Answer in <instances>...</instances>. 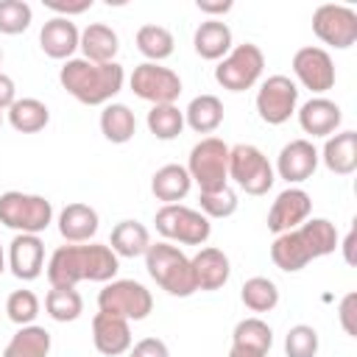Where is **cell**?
Wrapping results in <instances>:
<instances>
[{
    "mask_svg": "<svg viewBox=\"0 0 357 357\" xmlns=\"http://www.w3.org/2000/svg\"><path fill=\"white\" fill-rule=\"evenodd\" d=\"M120 262L103 243H70L59 245L47 262L50 287H75L78 282H112Z\"/></svg>",
    "mask_w": 357,
    "mask_h": 357,
    "instance_id": "obj_1",
    "label": "cell"
},
{
    "mask_svg": "<svg viewBox=\"0 0 357 357\" xmlns=\"http://www.w3.org/2000/svg\"><path fill=\"white\" fill-rule=\"evenodd\" d=\"M337 248V229L326 218L304 220L298 229H290L284 234H276L271 245V259L279 271L296 273L307 268L312 259H321Z\"/></svg>",
    "mask_w": 357,
    "mask_h": 357,
    "instance_id": "obj_2",
    "label": "cell"
},
{
    "mask_svg": "<svg viewBox=\"0 0 357 357\" xmlns=\"http://www.w3.org/2000/svg\"><path fill=\"white\" fill-rule=\"evenodd\" d=\"M61 86L84 106H106L126 81V73L117 61L109 64H95L86 59H70L59 70Z\"/></svg>",
    "mask_w": 357,
    "mask_h": 357,
    "instance_id": "obj_3",
    "label": "cell"
},
{
    "mask_svg": "<svg viewBox=\"0 0 357 357\" xmlns=\"http://www.w3.org/2000/svg\"><path fill=\"white\" fill-rule=\"evenodd\" d=\"M145 268L151 273V279L170 296H178V298H187L192 296L198 287H195V276H192V265H190V257L173 245V243H151L148 251H145Z\"/></svg>",
    "mask_w": 357,
    "mask_h": 357,
    "instance_id": "obj_4",
    "label": "cell"
},
{
    "mask_svg": "<svg viewBox=\"0 0 357 357\" xmlns=\"http://www.w3.org/2000/svg\"><path fill=\"white\" fill-rule=\"evenodd\" d=\"M53 220V204L45 195L8 190L0 195V223L20 234H39Z\"/></svg>",
    "mask_w": 357,
    "mask_h": 357,
    "instance_id": "obj_5",
    "label": "cell"
},
{
    "mask_svg": "<svg viewBox=\"0 0 357 357\" xmlns=\"http://www.w3.org/2000/svg\"><path fill=\"white\" fill-rule=\"evenodd\" d=\"M187 173L201 192H215L229 187V145L218 137H204L190 151Z\"/></svg>",
    "mask_w": 357,
    "mask_h": 357,
    "instance_id": "obj_6",
    "label": "cell"
},
{
    "mask_svg": "<svg viewBox=\"0 0 357 357\" xmlns=\"http://www.w3.org/2000/svg\"><path fill=\"white\" fill-rule=\"evenodd\" d=\"M153 223L165 240L184 243V245H204L212 234L209 218L198 209L184 206V204H165L162 209H156Z\"/></svg>",
    "mask_w": 357,
    "mask_h": 357,
    "instance_id": "obj_7",
    "label": "cell"
},
{
    "mask_svg": "<svg viewBox=\"0 0 357 357\" xmlns=\"http://www.w3.org/2000/svg\"><path fill=\"white\" fill-rule=\"evenodd\" d=\"M229 178H234V184L248 195H265L273 187L276 173L257 145L240 142L229 148Z\"/></svg>",
    "mask_w": 357,
    "mask_h": 357,
    "instance_id": "obj_8",
    "label": "cell"
},
{
    "mask_svg": "<svg viewBox=\"0 0 357 357\" xmlns=\"http://www.w3.org/2000/svg\"><path fill=\"white\" fill-rule=\"evenodd\" d=\"M98 310L109 315H120L126 321H142L153 310V296L145 284L134 279H112L98 293Z\"/></svg>",
    "mask_w": 357,
    "mask_h": 357,
    "instance_id": "obj_9",
    "label": "cell"
},
{
    "mask_svg": "<svg viewBox=\"0 0 357 357\" xmlns=\"http://www.w3.org/2000/svg\"><path fill=\"white\" fill-rule=\"evenodd\" d=\"M265 67V56L254 42H243L231 47L215 67V81L229 92H245L251 89Z\"/></svg>",
    "mask_w": 357,
    "mask_h": 357,
    "instance_id": "obj_10",
    "label": "cell"
},
{
    "mask_svg": "<svg viewBox=\"0 0 357 357\" xmlns=\"http://www.w3.org/2000/svg\"><path fill=\"white\" fill-rule=\"evenodd\" d=\"M128 84H131V92L139 100H148L153 106L176 103L178 95H181V78H178V73H173L170 67L153 64V61H145V64L134 67Z\"/></svg>",
    "mask_w": 357,
    "mask_h": 357,
    "instance_id": "obj_11",
    "label": "cell"
},
{
    "mask_svg": "<svg viewBox=\"0 0 357 357\" xmlns=\"http://www.w3.org/2000/svg\"><path fill=\"white\" fill-rule=\"evenodd\" d=\"M298 106V86L287 75H271L262 81L257 92V114L268 126H282L296 114Z\"/></svg>",
    "mask_w": 357,
    "mask_h": 357,
    "instance_id": "obj_12",
    "label": "cell"
},
{
    "mask_svg": "<svg viewBox=\"0 0 357 357\" xmlns=\"http://www.w3.org/2000/svg\"><path fill=\"white\" fill-rule=\"evenodd\" d=\"M312 33L337 50H346L357 42V11L349 6L324 3L312 14Z\"/></svg>",
    "mask_w": 357,
    "mask_h": 357,
    "instance_id": "obj_13",
    "label": "cell"
},
{
    "mask_svg": "<svg viewBox=\"0 0 357 357\" xmlns=\"http://www.w3.org/2000/svg\"><path fill=\"white\" fill-rule=\"evenodd\" d=\"M293 73L298 84L315 95L335 86V61L324 47H315V45L298 47L293 56Z\"/></svg>",
    "mask_w": 357,
    "mask_h": 357,
    "instance_id": "obj_14",
    "label": "cell"
},
{
    "mask_svg": "<svg viewBox=\"0 0 357 357\" xmlns=\"http://www.w3.org/2000/svg\"><path fill=\"white\" fill-rule=\"evenodd\" d=\"M312 212V201L301 187H287L276 195L268 212V229L273 234H284L290 229H298Z\"/></svg>",
    "mask_w": 357,
    "mask_h": 357,
    "instance_id": "obj_15",
    "label": "cell"
},
{
    "mask_svg": "<svg viewBox=\"0 0 357 357\" xmlns=\"http://www.w3.org/2000/svg\"><path fill=\"white\" fill-rule=\"evenodd\" d=\"M318 167V151L310 139H293L279 151L276 159V173L279 178H284L287 184H298L307 181Z\"/></svg>",
    "mask_w": 357,
    "mask_h": 357,
    "instance_id": "obj_16",
    "label": "cell"
},
{
    "mask_svg": "<svg viewBox=\"0 0 357 357\" xmlns=\"http://www.w3.org/2000/svg\"><path fill=\"white\" fill-rule=\"evenodd\" d=\"M42 265H45V243L39 240V234H17L8 243V268L17 279L22 282L39 279Z\"/></svg>",
    "mask_w": 357,
    "mask_h": 357,
    "instance_id": "obj_17",
    "label": "cell"
},
{
    "mask_svg": "<svg viewBox=\"0 0 357 357\" xmlns=\"http://www.w3.org/2000/svg\"><path fill=\"white\" fill-rule=\"evenodd\" d=\"M92 343L106 357L126 354L131 349V326H128V321L120 318V315L98 312L92 318Z\"/></svg>",
    "mask_w": 357,
    "mask_h": 357,
    "instance_id": "obj_18",
    "label": "cell"
},
{
    "mask_svg": "<svg viewBox=\"0 0 357 357\" xmlns=\"http://www.w3.org/2000/svg\"><path fill=\"white\" fill-rule=\"evenodd\" d=\"M78 42H81V31L67 17H50L39 31V47L45 50V56L59 61L61 59L70 61L73 53L78 50Z\"/></svg>",
    "mask_w": 357,
    "mask_h": 357,
    "instance_id": "obj_19",
    "label": "cell"
},
{
    "mask_svg": "<svg viewBox=\"0 0 357 357\" xmlns=\"http://www.w3.org/2000/svg\"><path fill=\"white\" fill-rule=\"evenodd\" d=\"M343 120V112L335 100L329 98H310L301 109H298V126L304 128V134H312V137H332L337 131Z\"/></svg>",
    "mask_w": 357,
    "mask_h": 357,
    "instance_id": "obj_20",
    "label": "cell"
},
{
    "mask_svg": "<svg viewBox=\"0 0 357 357\" xmlns=\"http://www.w3.org/2000/svg\"><path fill=\"white\" fill-rule=\"evenodd\" d=\"M190 265H192V276H195V287L198 290H220L229 282V273H231L229 257L215 245L201 248L190 259Z\"/></svg>",
    "mask_w": 357,
    "mask_h": 357,
    "instance_id": "obj_21",
    "label": "cell"
},
{
    "mask_svg": "<svg viewBox=\"0 0 357 357\" xmlns=\"http://www.w3.org/2000/svg\"><path fill=\"white\" fill-rule=\"evenodd\" d=\"M98 212L89 204H67L59 212V231L67 243H89L98 231Z\"/></svg>",
    "mask_w": 357,
    "mask_h": 357,
    "instance_id": "obj_22",
    "label": "cell"
},
{
    "mask_svg": "<svg viewBox=\"0 0 357 357\" xmlns=\"http://www.w3.org/2000/svg\"><path fill=\"white\" fill-rule=\"evenodd\" d=\"M318 159H324L326 170L337 176H351L357 170V131H337L326 137L324 153Z\"/></svg>",
    "mask_w": 357,
    "mask_h": 357,
    "instance_id": "obj_23",
    "label": "cell"
},
{
    "mask_svg": "<svg viewBox=\"0 0 357 357\" xmlns=\"http://www.w3.org/2000/svg\"><path fill=\"white\" fill-rule=\"evenodd\" d=\"M192 47L201 59L218 61L231 50V28L223 20H206L192 33Z\"/></svg>",
    "mask_w": 357,
    "mask_h": 357,
    "instance_id": "obj_24",
    "label": "cell"
},
{
    "mask_svg": "<svg viewBox=\"0 0 357 357\" xmlns=\"http://www.w3.org/2000/svg\"><path fill=\"white\" fill-rule=\"evenodd\" d=\"M78 47L84 50V59H86V61L109 64V61H114V56H117V50H120V39H117V33H114L109 25L92 22V25H86V28L81 31Z\"/></svg>",
    "mask_w": 357,
    "mask_h": 357,
    "instance_id": "obj_25",
    "label": "cell"
},
{
    "mask_svg": "<svg viewBox=\"0 0 357 357\" xmlns=\"http://www.w3.org/2000/svg\"><path fill=\"white\" fill-rule=\"evenodd\" d=\"M190 187H192V178L181 165H165L151 178V192L165 204H178L181 198H187Z\"/></svg>",
    "mask_w": 357,
    "mask_h": 357,
    "instance_id": "obj_26",
    "label": "cell"
},
{
    "mask_svg": "<svg viewBox=\"0 0 357 357\" xmlns=\"http://www.w3.org/2000/svg\"><path fill=\"white\" fill-rule=\"evenodd\" d=\"M151 245V234L148 229L139 223V220H120L114 229H112V237H109V248L117 254V257H145Z\"/></svg>",
    "mask_w": 357,
    "mask_h": 357,
    "instance_id": "obj_27",
    "label": "cell"
},
{
    "mask_svg": "<svg viewBox=\"0 0 357 357\" xmlns=\"http://www.w3.org/2000/svg\"><path fill=\"white\" fill-rule=\"evenodd\" d=\"M8 123L20 134H36L50 123V109L39 98H17L8 106Z\"/></svg>",
    "mask_w": 357,
    "mask_h": 357,
    "instance_id": "obj_28",
    "label": "cell"
},
{
    "mask_svg": "<svg viewBox=\"0 0 357 357\" xmlns=\"http://www.w3.org/2000/svg\"><path fill=\"white\" fill-rule=\"evenodd\" d=\"M184 123L198 134H212L223 123V103L218 95H198L184 109Z\"/></svg>",
    "mask_w": 357,
    "mask_h": 357,
    "instance_id": "obj_29",
    "label": "cell"
},
{
    "mask_svg": "<svg viewBox=\"0 0 357 357\" xmlns=\"http://www.w3.org/2000/svg\"><path fill=\"white\" fill-rule=\"evenodd\" d=\"M100 134L114 142L123 145L137 134V117L126 103H106L100 112Z\"/></svg>",
    "mask_w": 357,
    "mask_h": 357,
    "instance_id": "obj_30",
    "label": "cell"
},
{
    "mask_svg": "<svg viewBox=\"0 0 357 357\" xmlns=\"http://www.w3.org/2000/svg\"><path fill=\"white\" fill-rule=\"evenodd\" d=\"M50 351V332L45 326H20L8 346L3 349V357H47Z\"/></svg>",
    "mask_w": 357,
    "mask_h": 357,
    "instance_id": "obj_31",
    "label": "cell"
},
{
    "mask_svg": "<svg viewBox=\"0 0 357 357\" xmlns=\"http://www.w3.org/2000/svg\"><path fill=\"white\" fill-rule=\"evenodd\" d=\"M240 298L251 312H271L279 304V287L268 276H251L243 282Z\"/></svg>",
    "mask_w": 357,
    "mask_h": 357,
    "instance_id": "obj_32",
    "label": "cell"
},
{
    "mask_svg": "<svg viewBox=\"0 0 357 357\" xmlns=\"http://www.w3.org/2000/svg\"><path fill=\"white\" fill-rule=\"evenodd\" d=\"M45 310L53 321L67 324V321H75L84 312V298L75 287H50L47 296H45Z\"/></svg>",
    "mask_w": 357,
    "mask_h": 357,
    "instance_id": "obj_33",
    "label": "cell"
},
{
    "mask_svg": "<svg viewBox=\"0 0 357 357\" xmlns=\"http://www.w3.org/2000/svg\"><path fill=\"white\" fill-rule=\"evenodd\" d=\"M173 45H176L173 33L167 28H162V25H142L137 31V50L145 59H151L153 64H159L162 59L173 56Z\"/></svg>",
    "mask_w": 357,
    "mask_h": 357,
    "instance_id": "obj_34",
    "label": "cell"
},
{
    "mask_svg": "<svg viewBox=\"0 0 357 357\" xmlns=\"http://www.w3.org/2000/svg\"><path fill=\"white\" fill-rule=\"evenodd\" d=\"M231 346H245L268 354L273 346V329L262 318H243L231 332Z\"/></svg>",
    "mask_w": 357,
    "mask_h": 357,
    "instance_id": "obj_35",
    "label": "cell"
},
{
    "mask_svg": "<svg viewBox=\"0 0 357 357\" xmlns=\"http://www.w3.org/2000/svg\"><path fill=\"white\" fill-rule=\"evenodd\" d=\"M184 128V112L176 103H162L151 106L148 112V131L156 139H176Z\"/></svg>",
    "mask_w": 357,
    "mask_h": 357,
    "instance_id": "obj_36",
    "label": "cell"
},
{
    "mask_svg": "<svg viewBox=\"0 0 357 357\" xmlns=\"http://www.w3.org/2000/svg\"><path fill=\"white\" fill-rule=\"evenodd\" d=\"M31 20H33V11L25 0H0V33L17 36L28 31Z\"/></svg>",
    "mask_w": 357,
    "mask_h": 357,
    "instance_id": "obj_37",
    "label": "cell"
},
{
    "mask_svg": "<svg viewBox=\"0 0 357 357\" xmlns=\"http://www.w3.org/2000/svg\"><path fill=\"white\" fill-rule=\"evenodd\" d=\"M318 354V332L310 324H296L284 335V357H315Z\"/></svg>",
    "mask_w": 357,
    "mask_h": 357,
    "instance_id": "obj_38",
    "label": "cell"
},
{
    "mask_svg": "<svg viewBox=\"0 0 357 357\" xmlns=\"http://www.w3.org/2000/svg\"><path fill=\"white\" fill-rule=\"evenodd\" d=\"M6 312L8 321H14L17 326H31L33 318L39 315V298L33 290H14L6 298Z\"/></svg>",
    "mask_w": 357,
    "mask_h": 357,
    "instance_id": "obj_39",
    "label": "cell"
},
{
    "mask_svg": "<svg viewBox=\"0 0 357 357\" xmlns=\"http://www.w3.org/2000/svg\"><path fill=\"white\" fill-rule=\"evenodd\" d=\"M198 201H201V212L206 218H229L237 212V192L231 187H223L215 192H201Z\"/></svg>",
    "mask_w": 357,
    "mask_h": 357,
    "instance_id": "obj_40",
    "label": "cell"
},
{
    "mask_svg": "<svg viewBox=\"0 0 357 357\" xmlns=\"http://www.w3.org/2000/svg\"><path fill=\"white\" fill-rule=\"evenodd\" d=\"M354 307H357V293H346L343 296V301H340V307H337V318H340V326H343V332L346 335H357V321H354Z\"/></svg>",
    "mask_w": 357,
    "mask_h": 357,
    "instance_id": "obj_41",
    "label": "cell"
},
{
    "mask_svg": "<svg viewBox=\"0 0 357 357\" xmlns=\"http://www.w3.org/2000/svg\"><path fill=\"white\" fill-rule=\"evenodd\" d=\"M128 357H170V351H167L165 340H159V337H142V340L134 343V349H131Z\"/></svg>",
    "mask_w": 357,
    "mask_h": 357,
    "instance_id": "obj_42",
    "label": "cell"
},
{
    "mask_svg": "<svg viewBox=\"0 0 357 357\" xmlns=\"http://www.w3.org/2000/svg\"><path fill=\"white\" fill-rule=\"evenodd\" d=\"M45 6L50 11H56V17H73V14H84L86 8H92V0H78V3H61V0H45Z\"/></svg>",
    "mask_w": 357,
    "mask_h": 357,
    "instance_id": "obj_43",
    "label": "cell"
},
{
    "mask_svg": "<svg viewBox=\"0 0 357 357\" xmlns=\"http://www.w3.org/2000/svg\"><path fill=\"white\" fill-rule=\"evenodd\" d=\"M17 100V86L11 81V75L0 73V112H8V106Z\"/></svg>",
    "mask_w": 357,
    "mask_h": 357,
    "instance_id": "obj_44",
    "label": "cell"
},
{
    "mask_svg": "<svg viewBox=\"0 0 357 357\" xmlns=\"http://www.w3.org/2000/svg\"><path fill=\"white\" fill-rule=\"evenodd\" d=\"M198 6V11H204V14H209V20H218V14H226V11H231V0H198L195 3Z\"/></svg>",
    "mask_w": 357,
    "mask_h": 357,
    "instance_id": "obj_45",
    "label": "cell"
},
{
    "mask_svg": "<svg viewBox=\"0 0 357 357\" xmlns=\"http://www.w3.org/2000/svg\"><path fill=\"white\" fill-rule=\"evenodd\" d=\"M343 257H346V262L349 265H354V229L346 234V240H343Z\"/></svg>",
    "mask_w": 357,
    "mask_h": 357,
    "instance_id": "obj_46",
    "label": "cell"
},
{
    "mask_svg": "<svg viewBox=\"0 0 357 357\" xmlns=\"http://www.w3.org/2000/svg\"><path fill=\"white\" fill-rule=\"evenodd\" d=\"M229 357H268L265 351H257V349H245V346H231Z\"/></svg>",
    "mask_w": 357,
    "mask_h": 357,
    "instance_id": "obj_47",
    "label": "cell"
},
{
    "mask_svg": "<svg viewBox=\"0 0 357 357\" xmlns=\"http://www.w3.org/2000/svg\"><path fill=\"white\" fill-rule=\"evenodd\" d=\"M6 271V254H3V245H0V273Z\"/></svg>",
    "mask_w": 357,
    "mask_h": 357,
    "instance_id": "obj_48",
    "label": "cell"
},
{
    "mask_svg": "<svg viewBox=\"0 0 357 357\" xmlns=\"http://www.w3.org/2000/svg\"><path fill=\"white\" fill-rule=\"evenodd\" d=\"M0 126H3V112H0Z\"/></svg>",
    "mask_w": 357,
    "mask_h": 357,
    "instance_id": "obj_49",
    "label": "cell"
},
{
    "mask_svg": "<svg viewBox=\"0 0 357 357\" xmlns=\"http://www.w3.org/2000/svg\"><path fill=\"white\" fill-rule=\"evenodd\" d=\"M0 61H3V47H0Z\"/></svg>",
    "mask_w": 357,
    "mask_h": 357,
    "instance_id": "obj_50",
    "label": "cell"
}]
</instances>
